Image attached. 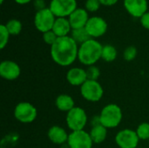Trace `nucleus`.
Returning a JSON list of instances; mask_svg holds the SVG:
<instances>
[{"label":"nucleus","instance_id":"obj_1","mask_svg":"<svg viewBox=\"0 0 149 148\" xmlns=\"http://www.w3.org/2000/svg\"><path fill=\"white\" fill-rule=\"evenodd\" d=\"M78 44L70 36L58 38L51 46V57L58 65L66 67L78 58Z\"/></svg>","mask_w":149,"mask_h":148},{"label":"nucleus","instance_id":"obj_2","mask_svg":"<svg viewBox=\"0 0 149 148\" xmlns=\"http://www.w3.org/2000/svg\"><path fill=\"white\" fill-rule=\"evenodd\" d=\"M102 49L103 45L99 41L90 38L79 45L78 59L84 65H94L101 58Z\"/></svg>","mask_w":149,"mask_h":148},{"label":"nucleus","instance_id":"obj_3","mask_svg":"<svg viewBox=\"0 0 149 148\" xmlns=\"http://www.w3.org/2000/svg\"><path fill=\"white\" fill-rule=\"evenodd\" d=\"M121 108L116 104H108L105 106L100 113V123L107 129L116 128L122 120Z\"/></svg>","mask_w":149,"mask_h":148},{"label":"nucleus","instance_id":"obj_4","mask_svg":"<svg viewBox=\"0 0 149 148\" xmlns=\"http://www.w3.org/2000/svg\"><path fill=\"white\" fill-rule=\"evenodd\" d=\"M87 120L86 111L79 106L72 108L66 113L65 117L66 125L72 132L84 130V127L86 126Z\"/></svg>","mask_w":149,"mask_h":148},{"label":"nucleus","instance_id":"obj_5","mask_svg":"<svg viewBox=\"0 0 149 148\" xmlns=\"http://www.w3.org/2000/svg\"><path fill=\"white\" fill-rule=\"evenodd\" d=\"M80 94L86 101L98 102L102 99L104 90L98 80L87 79L80 86Z\"/></svg>","mask_w":149,"mask_h":148},{"label":"nucleus","instance_id":"obj_6","mask_svg":"<svg viewBox=\"0 0 149 148\" xmlns=\"http://www.w3.org/2000/svg\"><path fill=\"white\" fill-rule=\"evenodd\" d=\"M38 115L36 107L29 102H20L14 108V117L24 124L33 122Z\"/></svg>","mask_w":149,"mask_h":148},{"label":"nucleus","instance_id":"obj_7","mask_svg":"<svg viewBox=\"0 0 149 148\" xmlns=\"http://www.w3.org/2000/svg\"><path fill=\"white\" fill-rule=\"evenodd\" d=\"M55 19L56 17L50 8H45L36 12L34 17V24L39 31L45 33L52 30Z\"/></svg>","mask_w":149,"mask_h":148},{"label":"nucleus","instance_id":"obj_8","mask_svg":"<svg viewBox=\"0 0 149 148\" xmlns=\"http://www.w3.org/2000/svg\"><path fill=\"white\" fill-rule=\"evenodd\" d=\"M50 10L56 17H65L70 16L77 9L76 0H52Z\"/></svg>","mask_w":149,"mask_h":148},{"label":"nucleus","instance_id":"obj_9","mask_svg":"<svg viewBox=\"0 0 149 148\" xmlns=\"http://www.w3.org/2000/svg\"><path fill=\"white\" fill-rule=\"evenodd\" d=\"M139 141L136 131L132 129L120 130L115 136V143L120 148H136Z\"/></svg>","mask_w":149,"mask_h":148},{"label":"nucleus","instance_id":"obj_10","mask_svg":"<svg viewBox=\"0 0 149 148\" xmlns=\"http://www.w3.org/2000/svg\"><path fill=\"white\" fill-rule=\"evenodd\" d=\"M67 144L70 148H92L93 142L89 133L80 130L72 132L69 134Z\"/></svg>","mask_w":149,"mask_h":148},{"label":"nucleus","instance_id":"obj_11","mask_svg":"<svg viewBox=\"0 0 149 148\" xmlns=\"http://www.w3.org/2000/svg\"><path fill=\"white\" fill-rule=\"evenodd\" d=\"M85 28L92 38H100L107 32V24L104 18L96 16L89 17Z\"/></svg>","mask_w":149,"mask_h":148},{"label":"nucleus","instance_id":"obj_12","mask_svg":"<svg viewBox=\"0 0 149 148\" xmlns=\"http://www.w3.org/2000/svg\"><path fill=\"white\" fill-rule=\"evenodd\" d=\"M21 74V68L12 60H3L0 64V75L3 79L12 81Z\"/></svg>","mask_w":149,"mask_h":148},{"label":"nucleus","instance_id":"obj_13","mask_svg":"<svg viewBox=\"0 0 149 148\" xmlns=\"http://www.w3.org/2000/svg\"><path fill=\"white\" fill-rule=\"evenodd\" d=\"M126 10L135 17H141L148 11V0H124Z\"/></svg>","mask_w":149,"mask_h":148},{"label":"nucleus","instance_id":"obj_14","mask_svg":"<svg viewBox=\"0 0 149 148\" xmlns=\"http://www.w3.org/2000/svg\"><path fill=\"white\" fill-rule=\"evenodd\" d=\"M66 80L72 86H81L86 80V71L80 67L71 68L66 73Z\"/></svg>","mask_w":149,"mask_h":148},{"label":"nucleus","instance_id":"obj_15","mask_svg":"<svg viewBox=\"0 0 149 148\" xmlns=\"http://www.w3.org/2000/svg\"><path fill=\"white\" fill-rule=\"evenodd\" d=\"M69 22L72 30L84 28L86 25V23L89 19L88 13L85 9L77 8L70 16H69Z\"/></svg>","mask_w":149,"mask_h":148},{"label":"nucleus","instance_id":"obj_16","mask_svg":"<svg viewBox=\"0 0 149 148\" xmlns=\"http://www.w3.org/2000/svg\"><path fill=\"white\" fill-rule=\"evenodd\" d=\"M49 140L56 145H62L67 143L69 134L66 131L59 126H52L47 133Z\"/></svg>","mask_w":149,"mask_h":148},{"label":"nucleus","instance_id":"obj_17","mask_svg":"<svg viewBox=\"0 0 149 148\" xmlns=\"http://www.w3.org/2000/svg\"><path fill=\"white\" fill-rule=\"evenodd\" d=\"M72 27L69 22V19L65 17H56L52 31L58 36V38L66 37L71 31Z\"/></svg>","mask_w":149,"mask_h":148},{"label":"nucleus","instance_id":"obj_18","mask_svg":"<svg viewBox=\"0 0 149 148\" xmlns=\"http://www.w3.org/2000/svg\"><path fill=\"white\" fill-rule=\"evenodd\" d=\"M55 106L59 111L68 113L75 107V102L72 96L68 94H60L55 100Z\"/></svg>","mask_w":149,"mask_h":148},{"label":"nucleus","instance_id":"obj_19","mask_svg":"<svg viewBox=\"0 0 149 148\" xmlns=\"http://www.w3.org/2000/svg\"><path fill=\"white\" fill-rule=\"evenodd\" d=\"M89 133L94 144H100L104 142L107 139V128H106L101 124L93 125Z\"/></svg>","mask_w":149,"mask_h":148},{"label":"nucleus","instance_id":"obj_20","mask_svg":"<svg viewBox=\"0 0 149 148\" xmlns=\"http://www.w3.org/2000/svg\"><path fill=\"white\" fill-rule=\"evenodd\" d=\"M71 37L73 38V40L77 44H82L86 41H87L90 38H92L90 37V35L88 34V32L86 31L85 27L84 28L72 30V36Z\"/></svg>","mask_w":149,"mask_h":148},{"label":"nucleus","instance_id":"obj_21","mask_svg":"<svg viewBox=\"0 0 149 148\" xmlns=\"http://www.w3.org/2000/svg\"><path fill=\"white\" fill-rule=\"evenodd\" d=\"M117 58V50L112 44L103 45L101 58L106 62H113Z\"/></svg>","mask_w":149,"mask_h":148},{"label":"nucleus","instance_id":"obj_22","mask_svg":"<svg viewBox=\"0 0 149 148\" xmlns=\"http://www.w3.org/2000/svg\"><path fill=\"white\" fill-rule=\"evenodd\" d=\"M9 33L10 35H18L22 30V24L17 19H10L5 24Z\"/></svg>","mask_w":149,"mask_h":148},{"label":"nucleus","instance_id":"obj_23","mask_svg":"<svg viewBox=\"0 0 149 148\" xmlns=\"http://www.w3.org/2000/svg\"><path fill=\"white\" fill-rule=\"evenodd\" d=\"M136 133L141 140H149V123L144 122L140 124L136 129Z\"/></svg>","mask_w":149,"mask_h":148},{"label":"nucleus","instance_id":"obj_24","mask_svg":"<svg viewBox=\"0 0 149 148\" xmlns=\"http://www.w3.org/2000/svg\"><path fill=\"white\" fill-rule=\"evenodd\" d=\"M10 33L5 26V24H1L0 25V49H3L9 41L10 38Z\"/></svg>","mask_w":149,"mask_h":148},{"label":"nucleus","instance_id":"obj_25","mask_svg":"<svg viewBox=\"0 0 149 148\" xmlns=\"http://www.w3.org/2000/svg\"><path fill=\"white\" fill-rule=\"evenodd\" d=\"M86 71L87 75V79L89 80H98V79L100 76V70L96 65L88 66V68Z\"/></svg>","mask_w":149,"mask_h":148},{"label":"nucleus","instance_id":"obj_26","mask_svg":"<svg viewBox=\"0 0 149 148\" xmlns=\"http://www.w3.org/2000/svg\"><path fill=\"white\" fill-rule=\"evenodd\" d=\"M137 49L135 46H128L125 49L124 52H123V58L126 60V61H133L136 56H137Z\"/></svg>","mask_w":149,"mask_h":148},{"label":"nucleus","instance_id":"obj_27","mask_svg":"<svg viewBox=\"0 0 149 148\" xmlns=\"http://www.w3.org/2000/svg\"><path fill=\"white\" fill-rule=\"evenodd\" d=\"M43 39H44L45 44L52 46L56 42V40L58 39V36L52 30V31H49L43 33Z\"/></svg>","mask_w":149,"mask_h":148},{"label":"nucleus","instance_id":"obj_28","mask_svg":"<svg viewBox=\"0 0 149 148\" xmlns=\"http://www.w3.org/2000/svg\"><path fill=\"white\" fill-rule=\"evenodd\" d=\"M100 0H86V8L88 11L94 12L99 10L100 6Z\"/></svg>","mask_w":149,"mask_h":148},{"label":"nucleus","instance_id":"obj_29","mask_svg":"<svg viewBox=\"0 0 149 148\" xmlns=\"http://www.w3.org/2000/svg\"><path fill=\"white\" fill-rule=\"evenodd\" d=\"M141 25L149 30V12L147 11L141 17Z\"/></svg>","mask_w":149,"mask_h":148},{"label":"nucleus","instance_id":"obj_30","mask_svg":"<svg viewBox=\"0 0 149 148\" xmlns=\"http://www.w3.org/2000/svg\"><path fill=\"white\" fill-rule=\"evenodd\" d=\"M34 6L38 10L45 9V1L44 0H35L34 2Z\"/></svg>","mask_w":149,"mask_h":148},{"label":"nucleus","instance_id":"obj_31","mask_svg":"<svg viewBox=\"0 0 149 148\" xmlns=\"http://www.w3.org/2000/svg\"><path fill=\"white\" fill-rule=\"evenodd\" d=\"M100 2L101 4H104L107 6H111V5L115 4L118 2V0H100Z\"/></svg>","mask_w":149,"mask_h":148},{"label":"nucleus","instance_id":"obj_32","mask_svg":"<svg viewBox=\"0 0 149 148\" xmlns=\"http://www.w3.org/2000/svg\"><path fill=\"white\" fill-rule=\"evenodd\" d=\"M15 2H17V3H20V4H24V3H29L31 0H14Z\"/></svg>","mask_w":149,"mask_h":148},{"label":"nucleus","instance_id":"obj_33","mask_svg":"<svg viewBox=\"0 0 149 148\" xmlns=\"http://www.w3.org/2000/svg\"><path fill=\"white\" fill-rule=\"evenodd\" d=\"M0 3H1V4H3V0H0Z\"/></svg>","mask_w":149,"mask_h":148}]
</instances>
